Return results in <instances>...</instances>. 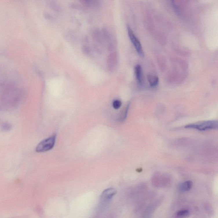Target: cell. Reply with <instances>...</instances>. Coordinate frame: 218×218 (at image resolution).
Wrapping results in <instances>:
<instances>
[{"label":"cell","mask_w":218,"mask_h":218,"mask_svg":"<svg viewBox=\"0 0 218 218\" xmlns=\"http://www.w3.org/2000/svg\"><path fill=\"white\" fill-rule=\"evenodd\" d=\"M20 90L13 84L8 83L3 87L1 100L3 107H13L16 106L21 98Z\"/></svg>","instance_id":"obj_1"},{"label":"cell","mask_w":218,"mask_h":218,"mask_svg":"<svg viewBox=\"0 0 218 218\" xmlns=\"http://www.w3.org/2000/svg\"><path fill=\"white\" fill-rule=\"evenodd\" d=\"M187 129H196L199 131L215 130L218 128V122L217 120L202 121L189 124L185 126Z\"/></svg>","instance_id":"obj_2"},{"label":"cell","mask_w":218,"mask_h":218,"mask_svg":"<svg viewBox=\"0 0 218 218\" xmlns=\"http://www.w3.org/2000/svg\"><path fill=\"white\" fill-rule=\"evenodd\" d=\"M116 193V190L113 188L107 189L103 192L100 196L98 205V209L100 211H103L105 209Z\"/></svg>","instance_id":"obj_3"},{"label":"cell","mask_w":218,"mask_h":218,"mask_svg":"<svg viewBox=\"0 0 218 218\" xmlns=\"http://www.w3.org/2000/svg\"><path fill=\"white\" fill-rule=\"evenodd\" d=\"M56 137V135H53L51 137L41 141L37 146L36 151L38 153H43L52 150L55 145Z\"/></svg>","instance_id":"obj_4"},{"label":"cell","mask_w":218,"mask_h":218,"mask_svg":"<svg viewBox=\"0 0 218 218\" xmlns=\"http://www.w3.org/2000/svg\"><path fill=\"white\" fill-rule=\"evenodd\" d=\"M127 31H128V36H129L130 40H131L132 44H133L135 48L136 49L138 54L141 56L143 57L144 56L143 50L142 45H141L139 40L135 36L133 32V31L130 27H127Z\"/></svg>","instance_id":"obj_5"},{"label":"cell","mask_w":218,"mask_h":218,"mask_svg":"<svg viewBox=\"0 0 218 218\" xmlns=\"http://www.w3.org/2000/svg\"><path fill=\"white\" fill-rule=\"evenodd\" d=\"M117 55L115 53H111L108 56L107 65L109 71H113L115 69L117 64Z\"/></svg>","instance_id":"obj_6"},{"label":"cell","mask_w":218,"mask_h":218,"mask_svg":"<svg viewBox=\"0 0 218 218\" xmlns=\"http://www.w3.org/2000/svg\"><path fill=\"white\" fill-rule=\"evenodd\" d=\"M193 185V183L191 181H187L180 184L179 186V190L181 192L189 191L192 188Z\"/></svg>","instance_id":"obj_7"},{"label":"cell","mask_w":218,"mask_h":218,"mask_svg":"<svg viewBox=\"0 0 218 218\" xmlns=\"http://www.w3.org/2000/svg\"><path fill=\"white\" fill-rule=\"evenodd\" d=\"M135 73L136 79L139 84H142V71L141 66L140 65H137L135 68Z\"/></svg>","instance_id":"obj_8"},{"label":"cell","mask_w":218,"mask_h":218,"mask_svg":"<svg viewBox=\"0 0 218 218\" xmlns=\"http://www.w3.org/2000/svg\"><path fill=\"white\" fill-rule=\"evenodd\" d=\"M147 79L151 86L155 87L159 84V78L157 76L153 75H149L147 76Z\"/></svg>","instance_id":"obj_9"},{"label":"cell","mask_w":218,"mask_h":218,"mask_svg":"<svg viewBox=\"0 0 218 218\" xmlns=\"http://www.w3.org/2000/svg\"><path fill=\"white\" fill-rule=\"evenodd\" d=\"M129 105H127L125 109H124V110H123L122 112V113L121 114L120 116H119V118H118V122H122L125 120L127 116V112H128L129 107Z\"/></svg>","instance_id":"obj_10"},{"label":"cell","mask_w":218,"mask_h":218,"mask_svg":"<svg viewBox=\"0 0 218 218\" xmlns=\"http://www.w3.org/2000/svg\"><path fill=\"white\" fill-rule=\"evenodd\" d=\"M190 214V212L187 210H183L179 211L176 213V215L179 217H188Z\"/></svg>","instance_id":"obj_11"},{"label":"cell","mask_w":218,"mask_h":218,"mask_svg":"<svg viewBox=\"0 0 218 218\" xmlns=\"http://www.w3.org/2000/svg\"><path fill=\"white\" fill-rule=\"evenodd\" d=\"M12 126L10 124L7 122L3 123L1 125L2 130L4 131H10L11 129Z\"/></svg>","instance_id":"obj_12"},{"label":"cell","mask_w":218,"mask_h":218,"mask_svg":"<svg viewBox=\"0 0 218 218\" xmlns=\"http://www.w3.org/2000/svg\"><path fill=\"white\" fill-rule=\"evenodd\" d=\"M122 103L121 101L119 100H115L113 101V107L115 109H119L121 106Z\"/></svg>","instance_id":"obj_13"},{"label":"cell","mask_w":218,"mask_h":218,"mask_svg":"<svg viewBox=\"0 0 218 218\" xmlns=\"http://www.w3.org/2000/svg\"><path fill=\"white\" fill-rule=\"evenodd\" d=\"M170 1H171L172 3L173 6V8H174L175 11L176 12H177V13H179V9H178V8H177V6H176V4L175 3L174 0H170Z\"/></svg>","instance_id":"obj_14"}]
</instances>
